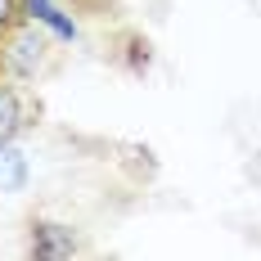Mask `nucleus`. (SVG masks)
Masks as SVG:
<instances>
[{
    "instance_id": "obj_1",
    "label": "nucleus",
    "mask_w": 261,
    "mask_h": 261,
    "mask_svg": "<svg viewBox=\"0 0 261 261\" xmlns=\"http://www.w3.org/2000/svg\"><path fill=\"white\" fill-rule=\"evenodd\" d=\"M45 54H50V36H45V27L32 23V18L14 23L5 36H0V77L32 81L41 68H45Z\"/></svg>"
},
{
    "instance_id": "obj_2",
    "label": "nucleus",
    "mask_w": 261,
    "mask_h": 261,
    "mask_svg": "<svg viewBox=\"0 0 261 261\" xmlns=\"http://www.w3.org/2000/svg\"><path fill=\"white\" fill-rule=\"evenodd\" d=\"M27 252L36 261H68L81 252L77 234H72V225H59V221H32V230H27Z\"/></svg>"
},
{
    "instance_id": "obj_3",
    "label": "nucleus",
    "mask_w": 261,
    "mask_h": 261,
    "mask_svg": "<svg viewBox=\"0 0 261 261\" xmlns=\"http://www.w3.org/2000/svg\"><path fill=\"white\" fill-rule=\"evenodd\" d=\"M23 126H27V104H23V95L14 90V81H9V77H0V144H9Z\"/></svg>"
},
{
    "instance_id": "obj_4",
    "label": "nucleus",
    "mask_w": 261,
    "mask_h": 261,
    "mask_svg": "<svg viewBox=\"0 0 261 261\" xmlns=\"http://www.w3.org/2000/svg\"><path fill=\"white\" fill-rule=\"evenodd\" d=\"M23 18L41 23L50 36H59V41H72V36H77V23H72L63 9H54L50 0H23Z\"/></svg>"
},
{
    "instance_id": "obj_5",
    "label": "nucleus",
    "mask_w": 261,
    "mask_h": 261,
    "mask_svg": "<svg viewBox=\"0 0 261 261\" xmlns=\"http://www.w3.org/2000/svg\"><path fill=\"white\" fill-rule=\"evenodd\" d=\"M117 45H122V68H126L130 77H144V72H149V59H153V54H149V41H144V36H140V32H122V36H117Z\"/></svg>"
},
{
    "instance_id": "obj_6",
    "label": "nucleus",
    "mask_w": 261,
    "mask_h": 261,
    "mask_svg": "<svg viewBox=\"0 0 261 261\" xmlns=\"http://www.w3.org/2000/svg\"><path fill=\"white\" fill-rule=\"evenodd\" d=\"M23 185H27V158L9 140V144H0V189L5 194H18Z\"/></svg>"
},
{
    "instance_id": "obj_7",
    "label": "nucleus",
    "mask_w": 261,
    "mask_h": 261,
    "mask_svg": "<svg viewBox=\"0 0 261 261\" xmlns=\"http://www.w3.org/2000/svg\"><path fill=\"white\" fill-rule=\"evenodd\" d=\"M14 23H23V0H0V36Z\"/></svg>"
}]
</instances>
